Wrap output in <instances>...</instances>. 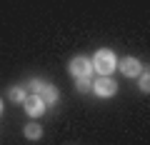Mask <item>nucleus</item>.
<instances>
[{
	"instance_id": "nucleus-1",
	"label": "nucleus",
	"mask_w": 150,
	"mask_h": 145,
	"mask_svg": "<svg viewBox=\"0 0 150 145\" xmlns=\"http://www.w3.org/2000/svg\"><path fill=\"white\" fill-rule=\"evenodd\" d=\"M118 68V58L110 48H100L95 55H93V70L100 73V75H110L112 70Z\"/></svg>"
},
{
	"instance_id": "nucleus-2",
	"label": "nucleus",
	"mask_w": 150,
	"mask_h": 145,
	"mask_svg": "<svg viewBox=\"0 0 150 145\" xmlns=\"http://www.w3.org/2000/svg\"><path fill=\"white\" fill-rule=\"evenodd\" d=\"M90 90L95 93L98 98H112L115 93H118V83L112 80L110 75H100V78L93 80V88H90Z\"/></svg>"
},
{
	"instance_id": "nucleus-3",
	"label": "nucleus",
	"mask_w": 150,
	"mask_h": 145,
	"mask_svg": "<svg viewBox=\"0 0 150 145\" xmlns=\"http://www.w3.org/2000/svg\"><path fill=\"white\" fill-rule=\"evenodd\" d=\"M68 70H70V75H73V78H90V73H93V60L85 58V55H75V58L70 60Z\"/></svg>"
},
{
	"instance_id": "nucleus-4",
	"label": "nucleus",
	"mask_w": 150,
	"mask_h": 145,
	"mask_svg": "<svg viewBox=\"0 0 150 145\" xmlns=\"http://www.w3.org/2000/svg\"><path fill=\"white\" fill-rule=\"evenodd\" d=\"M23 105H25V113L30 115V118H40V115H45V103L40 100V95H35V93L25 95Z\"/></svg>"
},
{
	"instance_id": "nucleus-5",
	"label": "nucleus",
	"mask_w": 150,
	"mask_h": 145,
	"mask_svg": "<svg viewBox=\"0 0 150 145\" xmlns=\"http://www.w3.org/2000/svg\"><path fill=\"white\" fill-rule=\"evenodd\" d=\"M118 68H120V73H123L125 78H138L140 73H143V63H140L138 58H123L118 63Z\"/></svg>"
},
{
	"instance_id": "nucleus-6",
	"label": "nucleus",
	"mask_w": 150,
	"mask_h": 145,
	"mask_svg": "<svg viewBox=\"0 0 150 145\" xmlns=\"http://www.w3.org/2000/svg\"><path fill=\"white\" fill-rule=\"evenodd\" d=\"M38 95H40V100H43V103H45V108H48V105H55V103H58L60 93H58V88H55V85L45 83V88H43L40 93H38Z\"/></svg>"
},
{
	"instance_id": "nucleus-7",
	"label": "nucleus",
	"mask_w": 150,
	"mask_h": 145,
	"mask_svg": "<svg viewBox=\"0 0 150 145\" xmlns=\"http://www.w3.org/2000/svg\"><path fill=\"white\" fill-rule=\"evenodd\" d=\"M23 135H25L28 140H40L43 138V125L33 120V123H28L25 128H23Z\"/></svg>"
},
{
	"instance_id": "nucleus-8",
	"label": "nucleus",
	"mask_w": 150,
	"mask_h": 145,
	"mask_svg": "<svg viewBox=\"0 0 150 145\" xmlns=\"http://www.w3.org/2000/svg\"><path fill=\"white\" fill-rule=\"evenodd\" d=\"M8 100L15 103V105H23V100H25V88L23 85H13L10 90H8Z\"/></svg>"
},
{
	"instance_id": "nucleus-9",
	"label": "nucleus",
	"mask_w": 150,
	"mask_h": 145,
	"mask_svg": "<svg viewBox=\"0 0 150 145\" xmlns=\"http://www.w3.org/2000/svg\"><path fill=\"white\" fill-rule=\"evenodd\" d=\"M90 88H93L90 78H75V90H78V93H88Z\"/></svg>"
},
{
	"instance_id": "nucleus-10",
	"label": "nucleus",
	"mask_w": 150,
	"mask_h": 145,
	"mask_svg": "<svg viewBox=\"0 0 150 145\" xmlns=\"http://www.w3.org/2000/svg\"><path fill=\"white\" fill-rule=\"evenodd\" d=\"M138 85H140V90H143V93H150V73H148V70L138 75Z\"/></svg>"
},
{
	"instance_id": "nucleus-11",
	"label": "nucleus",
	"mask_w": 150,
	"mask_h": 145,
	"mask_svg": "<svg viewBox=\"0 0 150 145\" xmlns=\"http://www.w3.org/2000/svg\"><path fill=\"white\" fill-rule=\"evenodd\" d=\"M43 88H45V80H43V78H33V80L28 83V90H30V93H35V95H38L40 90H43Z\"/></svg>"
},
{
	"instance_id": "nucleus-12",
	"label": "nucleus",
	"mask_w": 150,
	"mask_h": 145,
	"mask_svg": "<svg viewBox=\"0 0 150 145\" xmlns=\"http://www.w3.org/2000/svg\"><path fill=\"white\" fill-rule=\"evenodd\" d=\"M0 115H3V100H0Z\"/></svg>"
}]
</instances>
